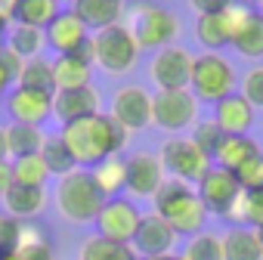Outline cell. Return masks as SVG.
Listing matches in <instances>:
<instances>
[{
	"instance_id": "6da1fadb",
	"label": "cell",
	"mask_w": 263,
	"mask_h": 260,
	"mask_svg": "<svg viewBox=\"0 0 263 260\" xmlns=\"http://www.w3.org/2000/svg\"><path fill=\"white\" fill-rule=\"evenodd\" d=\"M59 140H62L65 149L71 152L74 168L90 171V168L99 164L102 158L121 155V152L127 149V143H130V134H127V130H124L108 112H99V115H93V118H81V121L62 124Z\"/></svg>"
},
{
	"instance_id": "7a4b0ae2",
	"label": "cell",
	"mask_w": 263,
	"mask_h": 260,
	"mask_svg": "<svg viewBox=\"0 0 263 260\" xmlns=\"http://www.w3.org/2000/svg\"><path fill=\"white\" fill-rule=\"evenodd\" d=\"M152 205H155V214L161 220H167L177 235L192 238V235H198L204 229L208 208L201 205L195 186H189L183 180H174V177L164 180V186L158 189V195L152 198Z\"/></svg>"
},
{
	"instance_id": "3957f363",
	"label": "cell",
	"mask_w": 263,
	"mask_h": 260,
	"mask_svg": "<svg viewBox=\"0 0 263 260\" xmlns=\"http://www.w3.org/2000/svg\"><path fill=\"white\" fill-rule=\"evenodd\" d=\"M53 198H56V211L74 226L96 223V217H99V211L105 205V195L96 189L90 171H84V168H74L71 174L59 177Z\"/></svg>"
},
{
	"instance_id": "277c9868",
	"label": "cell",
	"mask_w": 263,
	"mask_h": 260,
	"mask_svg": "<svg viewBox=\"0 0 263 260\" xmlns=\"http://www.w3.org/2000/svg\"><path fill=\"white\" fill-rule=\"evenodd\" d=\"M87 53H90L93 68H102L105 75H124V71H134L137 68L140 44H137L134 34H130L127 25L118 22L111 28L93 31L90 44H87Z\"/></svg>"
},
{
	"instance_id": "5b68a950",
	"label": "cell",
	"mask_w": 263,
	"mask_h": 260,
	"mask_svg": "<svg viewBox=\"0 0 263 260\" xmlns=\"http://www.w3.org/2000/svg\"><path fill=\"white\" fill-rule=\"evenodd\" d=\"M189 90L195 93L198 102H220L232 93H238V75L232 68V62L223 53H198L192 59V78H189Z\"/></svg>"
},
{
	"instance_id": "8992f818",
	"label": "cell",
	"mask_w": 263,
	"mask_h": 260,
	"mask_svg": "<svg viewBox=\"0 0 263 260\" xmlns=\"http://www.w3.org/2000/svg\"><path fill=\"white\" fill-rule=\"evenodd\" d=\"M130 34L137 38L140 50H164L177 41L180 34V19L158 4H137L130 10V22H127Z\"/></svg>"
},
{
	"instance_id": "52a82bcc",
	"label": "cell",
	"mask_w": 263,
	"mask_h": 260,
	"mask_svg": "<svg viewBox=\"0 0 263 260\" xmlns=\"http://www.w3.org/2000/svg\"><path fill=\"white\" fill-rule=\"evenodd\" d=\"M158 158H161L164 171H167L174 180H183V183H189V186H198L201 177L214 168V158L204 155V152L192 143V137H171V140H164Z\"/></svg>"
},
{
	"instance_id": "ba28073f",
	"label": "cell",
	"mask_w": 263,
	"mask_h": 260,
	"mask_svg": "<svg viewBox=\"0 0 263 260\" xmlns=\"http://www.w3.org/2000/svg\"><path fill=\"white\" fill-rule=\"evenodd\" d=\"M198 121V99L192 90H158L152 96V124L180 134L186 127H195Z\"/></svg>"
},
{
	"instance_id": "9c48e42d",
	"label": "cell",
	"mask_w": 263,
	"mask_h": 260,
	"mask_svg": "<svg viewBox=\"0 0 263 260\" xmlns=\"http://www.w3.org/2000/svg\"><path fill=\"white\" fill-rule=\"evenodd\" d=\"M140 223H143V211L137 208V201L118 195V198H105V205H102V211H99L93 226H96L99 238H108V242H118V245H130L134 235H137V229H140Z\"/></svg>"
},
{
	"instance_id": "30bf717a",
	"label": "cell",
	"mask_w": 263,
	"mask_h": 260,
	"mask_svg": "<svg viewBox=\"0 0 263 260\" xmlns=\"http://www.w3.org/2000/svg\"><path fill=\"white\" fill-rule=\"evenodd\" d=\"M192 53L180 44H171L164 50H158L149 62V78L158 90H189V78H192Z\"/></svg>"
},
{
	"instance_id": "8fae6325",
	"label": "cell",
	"mask_w": 263,
	"mask_h": 260,
	"mask_svg": "<svg viewBox=\"0 0 263 260\" xmlns=\"http://www.w3.org/2000/svg\"><path fill=\"white\" fill-rule=\"evenodd\" d=\"M167 180V171L161 164V158L155 152H134L127 158V183H124V192L130 198H155L158 189L164 186Z\"/></svg>"
},
{
	"instance_id": "7c38bea8",
	"label": "cell",
	"mask_w": 263,
	"mask_h": 260,
	"mask_svg": "<svg viewBox=\"0 0 263 260\" xmlns=\"http://www.w3.org/2000/svg\"><path fill=\"white\" fill-rule=\"evenodd\" d=\"M108 115L127 130V134H137L146 130L152 124V93L143 87H118L108 105Z\"/></svg>"
},
{
	"instance_id": "4fadbf2b",
	"label": "cell",
	"mask_w": 263,
	"mask_h": 260,
	"mask_svg": "<svg viewBox=\"0 0 263 260\" xmlns=\"http://www.w3.org/2000/svg\"><path fill=\"white\" fill-rule=\"evenodd\" d=\"M195 192H198V198H201V205L208 208V214H217L220 220L229 214V208L235 205V198L241 195V186H238V180H235V174L232 171H223V168H211L204 177H201V183L195 186Z\"/></svg>"
},
{
	"instance_id": "5bb4252c",
	"label": "cell",
	"mask_w": 263,
	"mask_h": 260,
	"mask_svg": "<svg viewBox=\"0 0 263 260\" xmlns=\"http://www.w3.org/2000/svg\"><path fill=\"white\" fill-rule=\"evenodd\" d=\"M47 34V47L56 53V56H68V53H87V44H90V28L74 16V10H62L50 28L44 31Z\"/></svg>"
},
{
	"instance_id": "9a60e30c",
	"label": "cell",
	"mask_w": 263,
	"mask_h": 260,
	"mask_svg": "<svg viewBox=\"0 0 263 260\" xmlns=\"http://www.w3.org/2000/svg\"><path fill=\"white\" fill-rule=\"evenodd\" d=\"M7 112L13 124H31L41 127L53 115V93L47 90H31V87H13L7 93Z\"/></svg>"
},
{
	"instance_id": "2e32d148",
	"label": "cell",
	"mask_w": 263,
	"mask_h": 260,
	"mask_svg": "<svg viewBox=\"0 0 263 260\" xmlns=\"http://www.w3.org/2000/svg\"><path fill=\"white\" fill-rule=\"evenodd\" d=\"M177 232L167 220H161L155 211L152 214H143V223L134 235V242H130V248L137 251L140 260L146 257H161V254H174V245H177Z\"/></svg>"
},
{
	"instance_id": "e0dca14e",
	"label": "cell",
	"mask_w": 263,
	"mask_h": 260,
	"mask_svg": "<svg viewBox=\"0 0 263 260\" xmlns=\"http://www.w3.org/2000/svg\"><path fill=\"white\" fill-rule=\"evenodd\" d=\"M99 90L90 87H78V90H56L53 93V118H59V124H71L81 118H93L99 115Z\"/></svg>"
},
{
	"instance_id": "ac0fdd59",
	"label": "cell",
	"mask_w": 263,
	"mask_h": 260,
	"mask_svg": "<svg viewBox=\"0 0 263 260\" xmlns=\"http://www.w3.org/2000/svg\"><path fill=\"white\" fill-rule=\"evenodd\" d=\"M254 121H257V108L241 93H232V96L214 102V124L223 134H248Z\"/></svg>"
},
{
	"instance_id": "d6986e66",
	"label": "cell",
	"mask_w": 263,
	"mask_h": 260,
	"mask_svg": "<svg viewBox=\"0 0 263 260\" xmlns=\"http://www.w3.org/2000/svg\"><path fill=\"white\" fill-rule=\"evenodd\" d=\"M0 201H4V211H7L10 217H16V220L28 223V220H34V217H41V214H44V208H47V192H44V189H37V186L13 183V186H10V192L0 198Z\"/></svg>"
},
{
	"instance_id": "ffe728a7",
	"label": "cell",
	"mask_w": 263,
	"mask_h": 260,
	"mask_svg": "<svg viewBox=\"0 0 263 260\" xmlns=\"http://www.w3.org/2000/svg\"><path fill=\"white\" fill-rule=\"evenodd\" d=\"M93 81V62L84 53H68V56H56L53 59V84L56 90H78V87H90Z\"/></svg>"
},
{
	"instance_id": "44dd1931",
	"label": "cell",
	"mask_w": 263,
	"mask_h": 260,
	"mask_svg": "<svg viewBox=\"0 0 263 260\" xmlns=\"http://www.w3.org/2000/svg\"><path fill=\"white\" fill-rule=\"evenodd\" d=\"M257 152H263V149H260V143H257L251 134H226V137L220 140L217 152H214V164L235 174V171H238L248 158H254Z\"/></svg>"
},
{
	"instance_id": "7402d4cb",
	"label": "cell",
	"mask_w": 263,
	"mask_h": 260,
	"mask_svg": "<svg viewBox=\"0 0 263 260\" xmlns=\"http://www.w3.org/2000/svg\"><path fill=\"white\" fill-rule=\"evenodd\" d=\"M71 10H74V16L90 28V34L118 25V22H121V13H124L121 0H74Z\"/></svg>"
},
{
	"instance_id": "603a6c76",
	"label": "cell",
	"mask_w": 263,
	"mask_h": 260,
	"mask_svg": "<svg viewBox=\"0 0 263 260\" xmlns=\"http://www.w3.org/2000/svg\"><path fill=\"white\" fill-rule=\"evenodd\" d=\"M223 260H263V245L257 229L229 226L223 232Z\"/></svg>"
},
{
	"instance_id": "cb8c5ba5",
	"label": "cell",
	"mask_w": 263,
	"mask_h": 260,
	"mask_svg": "<svg viewBox=\"0 0 263 260\" xmlns=\"http://www.w3.org/2000/svg\"><path fill=\"white\" fill-rule=\"evenodd\" d=\"M90 177L105 198H118L124 192V183H127V158H121V155L102 158L99 164L90 168Z\"/></svg>"
},
{
	"instance_id": "d4e9b609",
	"label": "cell",
	"mask_w": 263,
	"mask_h": 260,
	"mask_svg": "<svg viewBox=\"0 0 263 260\" xmlns=\"http://www.w3.org/2000/svg\"><path fill=\"white\" fill-rule=\"evenodd\" d=\"M62 13V0H16L13 10V22L16 25H31L47 31L50 22Z\"/></svg>"
},
{
	"instance_id": "484cf974",
	"label": "cell",
	"mask_w": 263,
	"mask_h": 260,
	"mask_svg": "<svg viewBox=\"0 0 263 260\" xmlns=\"http://www.w3.org/2000/svg\"><path fill=\"white\" fill-rule=\"evenodd\" d=\"M229 226H251L260 229L263 226V186L260 189H241V195L235 198V205L229 208V214L223 217Z\"/></svg>"
},
{
	"instance_id": "4316f807",
	"label": "cell",
	"mask_w": 263,
	"mask_h": 260,
	"mask_svg": "<svg viewBox=\"0 0 263 260\" xmlns=\"http://www.w3.org/2000/svg\"><path fill=\"white\" fill-rule=\"evenodd\" d=\"M232 50L241 59H263V10H251L248 22L232 38Z\"/></svg>"
},
{
	"instance_id": "83f0119b",
	"label": "cell",
	"mask_w": 263,
	"mask_h": 260,
	"mask_svg": "<svg viewBox=\"0 0 263 260\" xmlns=\"http://www.w3.org/2000/svg\"><path fill=\"white\" fill-rule=\"evenodd\" d=\"M44 232L47 229L25 223L22 245L13 248V251H7V254H0V260H53V245H50V238Z\"/></svg>"
},
{
	"instance_id": "f1b7e54d",
	"label": "cell",
	"mask_w": 263,
	"mask_h": 260,
	"mask_svg": "<svg viewBox=\"0 0 263 260\" xmlns=\"http://www.w3.org/2000/svg\"><path fill=\"white\" fill-rule=\"evenodd\" d=\"M195 41L208 50V53H220L223 47L232 44L229 25L223 19V13H211V16H198L195 22Z\"/></svg>"
},
{
	"instance_id": "f546056e",
	"label": "cell",
	"mask_w": 263,
	"mask_h": 260,
	"mask_svg": "<svg viewBox=\"0 0 263 260\" xmlns=\"http://www.w3.org/2000/svg\"><path fill=\"white\" fill-rule=\"evenodd\" d=\"M7 143H10V158H25V155H37L47 143L44 130L31 127V124H10L7 127Z\"/></svg>"
},
{
	"instance_id": "4dcf8cb0",
	"label": "cell",
	"mask_w": 263,
	"mask_h": 260,
	"mask_svg": "<svg viewBox=\"0 0 263 260\" xmlns=\"http://www.w3.org/2000/svg\"><path fill=\"white\" fill-rule=\"evenodd\" d=\"M7 47H10L16 56H22V59H34V56L44 53V47H47V34H44L41 28L16 25V22H13V28L7 31Z\"/></svg>"
},
{
	"instance_id": "1f68e13d",
	"label": "cell",
	"mask_w": 263,
	"mask_h": 260,
	"mask_svg": "<svg viewBox=\"0 0 263 260\" xmlns=\"http://www.w3.org/2000/svg\"><path fill=\"white\" fill-rule=\"evenodd\" d=\"M78 260H140V257H137V251L130 248V245H118V242L90 235V238L81 245Z\"/></svg>"
},
{
	"instance_id": "d6a6232c",
	"label": "cell",
	"mask_w": 263,
	"mask_h": 260,
	"mask_svg": "<svg viewBox=\"0 0 263 260\" xmlns=\"http://www.w3.org/2000/svg\"><path fill=\"white\" fill-rule=\"evenodd\" d=\"M16 87H31V90L56 93V84H53V62H50V59H44V56L25 59V65H22V71H19Z\"/></svg>"
},
{
	"instance_id": "836d02e7",
	"label": "cell",
	"mask_w": 263,
	"mask_h": 260,
	"mask_svg": "<svg viewBox=\"0 0 263 260\" xmlns=\"http://www.w3.org/2000/svg\"><path fill=\"white\" fill-rule=\"evenodd\" d=\"M13 183H22V186H37L44 189L47 180H50V171H47V161L44 155H25V158H13Z\"/></svg>"
},
{
	"instance_id": "e575fe53",
	"label": "cell",
	"mask_w": 263,
	"mask_h": 260,
	"mask_svg": "<svg viewBox=\"0 0 263 260\" xmlns=\"http://www.w3.org/2000/svg\"><path fill=\"white\" fill-rule=\"evenodd\" d=\"M180 260H223V235L198 232V235L186 238Z\"/></svg>"
},
{
	"instance_id": "d590c367",
	"label": "cell",
	"mask_w": 263,
	"mask_h": 260,
	"mask_svg": "<svg viewBox=\"0 0 263 260\" xmlns=\"http://www.w3.org/2000/svg\"><path fill=\"white\" fill-rule=\"evenodd\" d=\"M41 155H44V161H47L50 177H65V174L74 171V158H71V152L65 149V143H62L59 137H47Z\"/></svg>"
},
{
	"instance_id": "8d00e7d4",
	"label": "cell",
	"mask_w": 263,
	"mask_h": 260,
	"mask_svg": "<svg viewBox=\"0 0 263 260\" xmlns=\"http://www.w3.org/2000/svg\"><path fill=\"white\" fill-rule=\"evenodd\" d=\"M238 93H241L254 108H263V62L251 65V68L238 78Z\"/></svg>"
},
{
	"instance_id": "74e56055",
	"label": "cell",
	"mask_w": 263,
	"mask_h": 260,
	"mask_svg": "<svg viewBox=\"0 0 263 260\" xmlns=\"http://www.w3.org/2000/svg\"><path fill=\"white\" fill-rule=\"evenodd\" d=\"M223 137H226V134L214 124V118H208V121H195V127H192V143H195L204 155H211V158H214V152H217V146H220Z\"/></svg>"
},
{
	"instance_id": "f35d334b",
	"label": "cell",
	"mask_w": 263,
	"mask_h": 260,
	"mask_svg": "<svg viewBox=\"0 0 263 260\" xmlns=\"http://www.w3.org/2000/svg\"><path fill=\"white\" fill-rule=\"evenodd\" d=\"M22 235H25V223L16 220V217H10L7 211H0V254L19 248Z\"/></svg>"
},
{
	"instance_id": "ab89813d",
	"label": "cell",
	"mask_w": 263,
	"mask_h": 260,
	"mask_svg": "<svg viewBox=\"0 0 263 260\" xmlns=\"http://www.w3.org/2000/svg\"><path fill=\"white\" fill-rule=\"evenodd\" d=\"M235 180H238L241 189H260L263 186V152H257L254 158H248L235 171Z\"/></svg>"
},
{
	"instance_id": "60d3db41",
	"label": "cell",
	"mask_w": 263,
	"mask_h": 260,
	"mask_svg": "<svg viewBox=\"0 0 263 260\" xmlns=\"http://www.w3.org/2000/svg\"><path fill=\"white\" fill-rule=\"evenodd\" d=\"M235 0H189V7L198 16H211V13H223L226 7H232Z\"/></svg>"
},
{
	"instance_id": "b9f144b4",
	"label": "cell",
	"mask_w": 263,
	"mask_h": 260,
	"mask_svg": "<svg viewBox=\"0 0 263 260\" xmlns=\"http://www.w3.org/2000/svg\"><path fill=\"white\" fill-rule=\"evenodd\" d=\"M13 186V164L10 161H0V198H4Z\"/></svg>"
},
{
	"instance_id": "7bdbcfd3",
	"label": "cell",
	"mask_w": 263,
	"mask_h": 260,
	"mask_svg": "<svg viewBox=\"0 0 263 260\" xmlns=\"http://www.w3.org/2000/svg\"><path fill=\"white\" fill-rule=\"evenodd\" d=\"M13 87H16V78H13V75L4 68V62H0V96H7Z\"/></svg>"
},
{
	"instance_id": "ee69618b",
	"label": "cell",
	"mask_w": 263,
	"mask_h": 260,
	"mask_svg": "<svg viewBox=\"0 0 263 260\" xmlns=\"http://www.w3.org/2000/svg\"><path fill=\"white\" fill-rule=\"evenodd\" d=\"M13 10H16V0H0V19L13 22Z\"/></svg>"
},
{
	"instance_id": "f6af8a7d",
	"label": "cell",
	"mask_w": 263,
	"mask_h": 260,
	"mask_svg": "<svg viewBox=\"0 0 263 260\" xmlns=\"http://www.w3.org/2000/svg\"><path fill=\"white\" fill-rule=\"evenodd\" d=\"M0 161H10V143H7V127H0Z\"/></svg>"
},
{
	"instance_id": "bcb514c9",
	"label": "cell",
	"mask_w": 263,
	"mask_h": 260,
	"mask_svg": "<svg viewBox=\"0 0 263 260\" xmlns=\"http://www.w3.org/2000/svg\"><path fill=\"white\" fill-rule=\"evenodd\" d=\"M146 260H177V254H161V257H146Z\"/></svg>"
},
{
	"instance_id": "7dc6e473",
	"label": "cell",
	"mask_w": 263,
	"mask_h": 260,
	"mask_svg": "<svg viewBox=\"0 0 263 260\" xmlns=\"http://www.w3.org/2000/svg\"><path fill=\"white\" fill-rule=\"evenodd\" d=\"M257 235H260V245H263V226H260V229H257Z\"/></svg>"
},
{
	"instance_id": "c3c4849f",
	"label": "cell",
	"mask_w": 263,
	"mask_h": 260,
	"mask_svg": "<svg viewBox=\"0 0 263 260\" xmlns=\"http://www.w3.org/2000/svg\"><path fill=\"white\" fill-rule=\"evenodd\" d=\"M248 4H263V0H248Z\"/></svg>"
},
{
	"instance_id": "681fc988",
	"label": "cell",
	"mask_w": 263,
	"mask_h": 260,
	"mask_svg": "<svg viewBox=\"0 0 263 260\" xmlns=\"http://www.w3.org/2000/svg\"><path fill=\"white\" fill-rule=\"evenodd\" d=\"M260 10H263V4H260Z\"/></svg>"
},
{
	"instance_id": "f907efd6",
	"label": "cell",
	"mask_w": 263,
	"mask_h": 260,
	"mask_svg": "<svg viewBox=\"0 0 263 260\" xmlns=\"http://www.w3.org/2000/svg\"><path fill=\"white\" fill-rule=\"evenodd\" d=\"M71 4H74V0H71Z\"/></svg>"
},
{
	"instance_id": "816d5d0a",
	"label": "cell",
	"mask_w": 263,
	"mask_h": 260,
	"mask_svg": "<svg viewBox=\"0 0 263 260\" xmlns=\"http://www.w3.org/2000/svg\"><path fill=\"white\" fill-rule=\"evenodd\" d=\"M177 260H180V257H177Z\"/></svg>"
}]
</instances>
